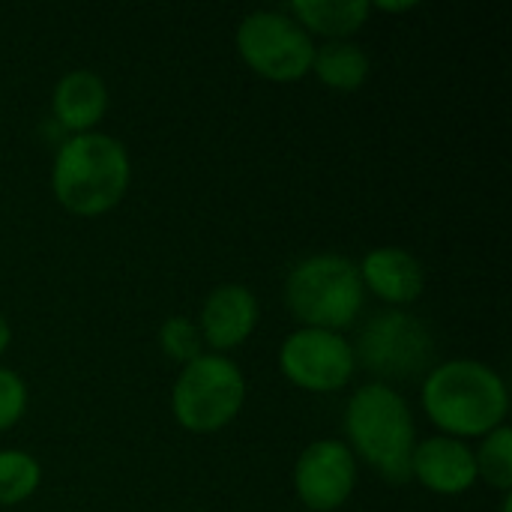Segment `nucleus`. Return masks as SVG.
<instances>
[{
  "label": "nucleus",
  "mask_w": 512,
  "mask_h": 512,
  "mask_svg": "<svg viewBox=\"0 0 512 512\" xmlns=\"http://www.w3.org/2000/svg\"><path fill=\"white\" fill-rule=\"evenodd\" d=\"M372 12H387V15H402V12H414L417 3L408 0V3H369Z\"/></svg>",
  "instance_id": "nucleus-20"
},
{
  "label": "nucleus",
  "mask_w": 512,
  "mask_h": 512,
  "mask_svg": "<svg viewBox=\"0 0 512 512\" xmlns=\"http://www.w3.org/2000/svg\"><path fill=\"white\" fill-rule=\"evenodd\" d=\"M108 111V84L93 69H69L51 90V117L69 135L96 132Z\"/></svg>",
  "instance_id": "nucleus-13"
},
{
  "label": "nucleus",
  "mask_w": 512,
  "mask_h": 512,
  "mask_svg": "<svg viewBox=\"0 0 512 512\" xmlns=\"http://www.w3.org/2000/svg\"><path fill=\"white\" fill-rule=\"evenodd\" d=\"M27 405H30V387L27 381L9 369V366H0V435L15 429L24 414H27Z\"/></svg>",
  "instance_id": "nucleus-19"
},
{
  "label": "nucleus",
  "mask_w": 512,
  "mask_h": 512,
  "mask_svg": "<svg viewBox=\"0 0 512 512\" xmlns=\"http://www.w3.org/2000/svg\"><path fill=\"white\" fill-rule=\"evenodd\" d=\"M363 291L387 303L390 309L414 306L426 291L423 261L402 246H375L357 261Z\"/></svg>",
  "instance_id": "nucleus-12"
},
{
  "label": "nucleus",
  "mask_w": 512,
  "mask_h": 512,
  "mask_svg": "<svg viewBox=\"0 0 512 512\" xmlns=\"http://www.w3.org/2000/svg\"><path fill=\"white\" fill-rule=\"evenodd\" d=\"M285 306L300 327L342 333L366 303L357 261L339 252H315L300 258L285 276Z\"/></svg>",
  "instance_id": "nucleus-4"
},
{
  "label": "nucleus",
  "mask_w": 512,
  "mask_h": 512,
  "mask_svg": "<svg viewBox=\"0 0 512 512\" xmlns=\"http://www.w3.org/2000/svg\"><path fill=\"white\" fill-rule=\"evenodd\" d=\"M249 396L243 369L228 354L204 351L180 366L171 387V414L189 435H216L231 426Z\"/></svg>",
  "instance_id": "nucleus-5"
},
{
  "label": "nucleus",
  "mask_w": 512,
  "mask_h": 512,
  "mask_svg": "<svg viewBox=\"0 0 512 512\" xmlns=\"http://www.w3.org/2000/svg\"><path fill=\"white\" fill-rule=\"evenodd\" d=\"M360 477V462L342 438L312 441L294 462V495L309 512L342 510Z\"/></svg>",
  "instance_id": "nucleus-9"
},
{
  "label": "nucleus",
  "mask_w": 512,
  "mask_h": 512,
  "mask_svg": "<svg viewBox=\"0 0 512 512\" xmlns=\"http://www.w3.org/2000/svg\"><path fill=\"white\" fill-rule=\"evenodd\" d=\"M279 372L303 393H342L357 375L354 345L333 330L297 327L279 345Z\"/></svg>",
  "instance_id": "nucleus-8"
},
{
  "label": "nucleus",
  "mask_w": 512,
  "mask_h": 512,
  "mask_svg": "<svg viewBox=\"0 0 512 512\" xmlns=\"http://www.w3.org/2000/svg\"><path fill=\"white\" fill-rule=\"evenodd\" d=\"M327 90L336 93H354L360 90L369 75H372V60L366 48L354 39H336V42H321L315 48L312 72Z\"/></svg>",
  "instance_id": "nucleus-15"
},
{
  "label": "nucleus",
  "mask_w": 512,
  "mask_h": 512,
  "mask_svg": "<svg viewBox=\"0 0 512 512\" xmlns=\"http://www.w3.org/2000/svg\"><path fill=\"white\" fill-rule=\"evenodd\" d=\"M9 345H12V327H9V318L0 312V357L9 351Z\"/></svg>",
  "instance_id": "nucleus-21"
},
{
  "label": "nucleus",
  "mask_w": 512,
  "mask_h": 512,
  "mask_svg": "<svg viewBox=\"0 0 512 512\" xmlns=\"http://www.w3.org/2000/svg\"><path fill=\"white\" fill-rule=\"evenodd\" d=\"M288 15L315 39L324 42L336 39H354L372 15L369 0H294L288 6Z\"/></svg>",
  "instance_id": "nucleus-14"
},
{
  "label": "nucleus",
  "mask_w": 512,
  "mask_h": 512,
  "mask_svg": "<svg viewBox=\"0 0 512 512\" xmlns=\"http://www.w3.org/2000/svg\"><path fill=\"white\" fill-rule=\"evenodd\" d=\"M42 486V465L27 450H0V507L30 501Z\"/></svg>",
  "instance_id": "nucleus-16"
},
{
  "label": "nucleus",
  "mask_w": 512,
  "mask_h": 512,
  "mask_svg": "<svg viewBox=\"0 0 512 512\" xmlns=\"http://www.w3.org/2000/svg\"><path fill=\"white\" fill-rule=\"evenodd\" d=\"M240 60L264 81L294 84L312 72L318 42L288 15V9H255L234 33Z\"/></svg>",
  "instance_id": "nucleus-6"
},
{
  "label": "nucleus",
  "mask_w": 512,
  "mask_h": 512,
  "mask_svg": "<svg viewBox=\"0 0 512 512\" xmlns=\"http://www.w3.org/2000/svg\"><path fill=\"white\" fill-rule=\"evenodd\" d=\"M411 480L441 498H459L471 492L480 483L471 444L450 435H429L417 441L411 456Z\"/></svg>",
  "instance_id": "nucleus-11"
},
{
  "label": "nucleus",
  "mask_w": 512,
  "mask_h": 512,
  "mask_svg": "<svg viewBox=\"0 0 512 512\" xmlns=\"http://www.w3.org/2000/svg\"><path fill=\"white\" fill-rule=\"evenodd\" d=\"M420 405L438 435L474 441L507 426L510 390L489 363L456 357L435 363L423 375Z\"/></svg>",
  "instance_id": "nucleus-1"
},
{
  "label": "nucleus",
  "mask_w": 512,
  "mask_h": 512,
  "mask_svg": "<svg viewBox=\"0 0 512 512\" xmlns=\"http://www.w3.org/2000/svg\"><path fill=\"white\" fill-rule=\"evenodd\" d=\"M132 186V159L120 138L108 132L66 135L51 162L54 201L81 219L111 213Z\"/></svg>",
  "instance_id": "nucleus-2"
},
{
  "label": "nucleus",
  "mask_w": 512,
  "mask_h": 512,
  "mask_svg": "<svg viewBox=\"0 0 512 512\" xmlns=\"http://www.w3.org/2000/svg\"><path fill=\"white\" fill-rule=\"evenodd\" d=\"M345 444L357 462L369 465L387 483H411V456L417 447V423L408 399L381 381L360 384L345 405Z\"/></svg>",
  "instance_id": "nucleus-3"
},
{
  "label": "nucleus",
  "mask_w": 512,
  "mask_h": 512,
  "mask_svg": "<svg viewBox=\"0 0 512 512\" xmlns=\"http://www.w3.org/2000/svg\"><path fill=\"white\" fill-rule=\"evenodd\" d=\"M357 369L375 375V381H405L435 366V336L429 324L405 309H387L369 318L354 345Z\"/></svg>",
  "instance_id": "nucleus-7"
},
{
  "label": "nucleus",
  "mask_w": 512,
  "mask_h": 512,
  "mask_svg": "<svg viewBox=\"0 0 512 512\" xmlns=\"http://www.w3.org/2000/svg\"><path fill=\"white\" fill-rule=\"evenodd\" d=\"M474 459H477V477L507 495L512 492V429L510 426H501L495 432H489L486 438H480V450H474Z\"/></svg>",
  "instance_id": "nucleus-17"
},
{
  "label": "nucleus",
  "mask_w": 512,
  "mask_h": 512,
  "mask_svg": "<svg viewBox=\"0 0 512 512\" xmlns=\"http://www.w3.org/2000/svg\"><path fill=\"white\" fill-rule=\"evenodd\" d=\"M156 342H159V351L177 366H186V363H192L195 357L204 354L201 330H198L195 318H186V315L165 318L159 333H156Z\"/></svg>",
  "instance_id": "nucleus-18"
},
{
  "label": "nucleus",
  "mask_w": 512,
  "mask_h": 512,
  "mask_svg": "<svg viewBox=\"0 0 512 512\" xmlns=\"http://www.w3.org/2000/svg\"><path fill=\"white\" fill-rule=\"evenodd\" d=\"M258 321H261V303H258L255 291L243 282L216 285L204 297L201 312L195 318V324L201 330V342L213 354H228V351L246 345L252 339V333L258 330Z\"/></svg>",
  "instance_id": "nucleus-10"
}]
</instances>
